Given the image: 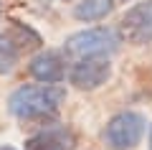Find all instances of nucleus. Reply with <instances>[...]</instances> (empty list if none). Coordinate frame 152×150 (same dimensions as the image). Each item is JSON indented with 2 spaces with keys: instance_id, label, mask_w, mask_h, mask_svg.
I'll return each mask as SVG.
<instances>
[{
  "instance_id": "nucleus-1",
  "label": "nucleus",
  "mask_w": 152,
  "mask_h": 150,
  "mask_svg": "<svg viewBox=\"0 0 152 150\" xmlns=\"http://www.w3.org/2000/svg\"><path fill=\"white\" fill-rule=\"evenodd\" d=\"M66 102V89L58 84H26L18 86L8 99L13 117L23 122H48L56 117L61 104Z\"/></svg>"
},
{
  "instance_id": "nucleus-2",
  "label": "nucleus",
  "mask_w": 152,
  "mask_h": 150,
  "mask_svg": "<svg viewBox=\"0 0 152 150\" xmlns=\"http://www.w3.org/2000/svg\"><path fill=\"white\" fill-rule=\"evenodd\" d=\"M122 38L119 33L109 26H96V28H86L79 31L74 36L66 38V56L71 59H84V56H112L119 48Z\"/></svg>"
},
{
  "instance_id": "nucleus-3",
  "label": "nucleus",
  "mask_w": 152,
  "mask_h": 150,
  "mask_svg": "<svg viewBox=\"0 0 152 150\" xmlns=\"http://www.w3.org/2000/svg\"><path fill=\"white\" fill-rule=\"evenodd\" d=\"M147 130V120L140 112H119L107 122L104 130V143L109 150H134L142 143V135Z\"/></svg>"
},
{
  "instance_id": "nucleus-4",
  "label": "nucleus",
  "mask_w": 152,
  "mask_h": 150,
  "mask_svg": "<svg viewBox=\"0 0 152 150\" xmlns=\"http://www.w3.org/2000/svg\"><path fill=\"white\" fill-rule=\"evenodd\" d=\"M117 33H119L122 41L132 43V46L152 43V0H142L137 5H132L122 16Z\"/></svg>"
},
{
  "instance_id": "nucleus-5",
  "label": "nucleus",
  "mask_w": 152,
  "mask_h": 150,
  "mask_svg": "<svg viewBox=\"0 0 152 150\" xmlns=\"http://www.w3.org/2000/svg\"><path fill=\"white\" fill-rule=\"evenodd\" d=\"M112 76V64L109 56H84L76 59L69 71V81L81 92H94Z\"/></svg>"
},
{
  "instance_id": "nucleus-6",
  "label": "nucleus",
  "mask_w": 152,
  "mask_h": 150,
  "mask_svg": "<svg viewBox=\"0 0 152 150\" xmlns=\"http://www.w3.org/2000/svg\"><path fill=\"white\" fill-rule=\"evenodd\" d=\"M76 135L66 125H46L26 140V150H74Z\"/></svg>"
},
{
  "instance_id": "nucleus-7",
  "label": "nucleus",
  "mask_w": 152,
  "mask_h": 150,
  "mask_svg": "<svg viewBox=\"0 0 152 150\" xmlns=\"http://www.w3.org/2000/svg\"><path fill=\"white\" fill-rule=\"evenodd\" d=\"M33 79L43 81V84H61L66 76V59L61 56V51H41L38 56H33L28 64Z\"/></svg>"
},
{
  "instance_id": "nucleus-8",
  "label": "nucleus",
  "mask_w": 152,
  "mask_h": 150,
  "mask_svg": "<svg viewBox=\"0 0 152 150\" xmlns=\"http://www.w3.org/2000/svg\"><path fill=\"white\" fill-rule=\"evenodd\" d=\"M5 36L13 41V46H15L20 54L33 51V48H41V43H43V41H41V36H38L31 26L18 23V21H10V28L5 31Z\"/></svg>"
},
{
  "instance_id": "nucleus-9",
  "label": "nucleus",
  "mask_w": 152,
  "mask_h": 150,
  "mask_svg": "<svg viewBox=\"0 0 152 150\" xmlns=\"http://www.w3.org/2000/svg\"><path fill=\"white\" fill-rule=\"evenodd\" d=\"M112 10H114L112 0H84V3H79L74 8V18H79L84 23H94V21L107 18Z\"/></svg>"
},
{
  "instance_id": "nucleus-10",
  "label": "nucleus",
  "mask_w": 152,
  "mask_h": 150,
  "mask_svg": "<svg viewBox=\"0 0 152 150\" xmlns=\"http://www.w3.org/2000/svg\"><path fill=\"white\" fill-rule=\"evenodd\" d=\"M18 56H20V51H18V48L13 46V41L3 33V36H0V76L10 74V71L15 69Z\"/></svg>"
},
{
  "instance_id": "nucleus-11",
  "label": "nucleus",
  "mask_w": 152,
  "mask_h": 150,
  "mask_svg": "<svg viewBox=\"0 0 152 150\" xmlns=\"http://www.w3.org/2000/svg\"><path fill=\"white\" fill-rule=\"evenodd\" d=\"M114 5H122V3H129V0H112Z\"/></svg>"
},
{
  "instance_id": "nucleus-12",
  "label": "nucleus",
  "mask_w": 152,
  "mask_h": 150,
  "mask_svg": "<svg viewBox=\"0 0 152 150\" xmlns=\"http://www.w3.org/2000/svg\"><path fill=\"white\" fill-rule=\"evenodd\" d=\"M0 150H15V148H10V145H3V148H0Z\"/></svg>"
},
{
  "instance_id": "nucleus-13",
  "label": "nucleus",
  "mask_w": 152,
  "mask_h": 150,
  "mask_svg": "<svg viewBox=\"0 0 152 150\" xmlns=\"http://www.w3.org/2000/svg\"><path fill=\"white\" fill-rule=\"evenodd\" d=\"M150 150H152V127H150Z\"/></svg>"
},
{
  "instance_id": "nucleus-14",
  "label": "nucleus",
  "mask_w": 152,
  "mask_h": 150,
  "mask_svg": "<svg viewBox=\"0 0 152 150\" xmlns=\"http://www.w3.org/2000/svg\"><path fill=\"white\" fill-rule=\"evenodd\" d=\"M66 3H71V0H66Z\"/></svg>"
}]
</instances>
